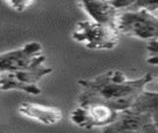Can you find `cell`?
I'll return each instance as SVG.
<instances>
[{
    "label": "cell",
    "instance_id": "obj_1",
    "mask_svg": "<svg viewBox=\"0 0 158 133\" xmlns=\"http://www.w3.org/2000/svg\"><path fill=\"white\" fill-rule=\"evenodd\" d=\"M153 80V75L146 73L135 80H128L125 73L110 70L92 80H80L81 91L78 95V104L103 102L112 107L118 100L137 96Z\"/></svg>",
    "mask_w": 158,
    "mask_h": 133
},
{
    "label": "cell",
    "instance_id": "obj_2",
    "mask_svg": "<svg viewBox=\"0 0 158 133\" xmlns=\"http://www.w3.org/2000/svg\"><path fill=\"white\" fill-rule=\"evenodd\" d=\"M75 42L89 50L103 51L116 48L120 34L115 26L94 22L92 20L79 21L71 34Z\"/></svg>",
    "mask_w": 158,
    "mask_h": 133
},
{
    "label": "cell",
    "instance_id": "obj_3",
    "mask_svg": "<svg viewBox=\"0 0 158 133\" xmlns=\"http://www.w3.org/2000/svg\"><path fill=\"white\" fill-rule=\"evenodd\" d=\"M115 27L120 35L139 40H151L157 38L158 20L155 14L145 10L120 11L115 21Z\"/></svg>",
    "mask_w": 158,
    "mask_h": 133
},
{
    "label": "cell",
    "instance_id": "obj_4",
    "mask_svg": "<svg viewBox=\"0 0 158 133\" xmlns=\"http://www.w3.org/2000/svg\"><path fill=\"white\" fill-rule=\"evenodd\" d=\"M46 62L43 47L38 42H29L24 46L0 54V73L25 71Z\"/></svg>",
    "mask_w": 158,
    "mask_h": 133
},
{
    "label": "cell",
    "instance_id": "obj_5",
    "mask_svg": "<svg viewBox=\"0 0 158 133\" xmlns=\"http://www.w3.org/2000/svg\"><path fill=\"white\" fill-rule=\"evenodd\" d=\"M52 72V68L43 65L15 73H0V91H20L28 95H41L38 82Z\"/></svg>",
    "mask_w": 158,
    "mask_h": 133
},
{
    "label": "cell",
    "instance_id": "obj_6",
    "mask_svg": "<svg viewBox=\"0 0 158 133\" xmlns=\"http://www.w3.org/2000/svg\"><path fill=\"white\" fill-rule=\"evenodd\" d=\"M102 133H158L157 113L127 109L118 113Z\"/></svg>",
    "mask_w": 158,
    "mask_h": 133
},
{
    "label": "cell",
    "instance_id": "obj_7",
    "mask_svg": "<svg viewBox=\"0 0 158 133\" xmlns=\"http://www.w3.org/2000/svg\"><path fill=\"white\" fill-rule=\"evenodd\" d=\"M118 113L103 102H89L78 104L70 112V121L77 127L92 129L105 127L116 119Z\"/></svg>",
    "mask_w": 158,
    "mask_h": 133
},
{
    "label": "cell",
    "instance_id": "obj_8",
    "mask_svg": "<svg viewBox=\"0 0 158 133\" xmlns=\"http://www.w3.org/2000/svg\"><path fill=\"white\" fill-rule=\"evenodd\" d=\"M17 110L22 116L47 126L57 124L62 118V112L59 108L39 103L23 102Z\"/></svg>",
    "mask_w": 158,
    "mask_h": 133
},
{
    "label": "cell",
    "instance_id": "obj_9",
    "mask_svg": "<svg viewBox=\"0 0 158 133\" xmlns=\"http://www.w3.org/2000/svg\"><path fill=\"white\" fill-rule=\"evenodd\" d=\"M80 5L91 20L97 23L115 26L118 11L108 0H79Z\"/></svg>",
    "mask_w": 158,
    "mask_h": 133
},
{
    "label": "cell",
    "instance_id": "obj_10",
    "mask_svg": "<svg viewBox=\"0 0 158 133\" xmlns=\"http://www.w3.org/2000/svg\"><path fill=\"white\" fill-rule=\"evenodd\" d=\"M158 0H133L132 10H139V9H145L152 13L157 11Z\"/></svg>",
    "mask_w": 158,
    "mask_h": 133
},
{
    "label": "cell",
    "instance_id": "obj_11",
    "mask_svg": "<svg viewBox=\"0 0 158 133\" xmlns=\"http://www.w3.org/2000/svg\"><path fill=\"white\" fill-rule=\"evenodd\" d=\"M147 63L151 66H157V38L147 41Z\"/></svg>",
    "mask_w": 158,
    "mask_h": 133
},
{
    "label": "cell",
    "instance_id": "obj_12",
    "mask_svg": "<svg viewBox=\"0 0 158 133\" xmlns=\"http://www.w3.org/2000/svg\"><path fill=\"white\" fill-rule=\"evenodd\" d=\"M13 10L17 12H23L32 6L34 0H4Z\"/></svg>",
    "mask_w": 158,
    "mask_h": 133
}]
</instances>
